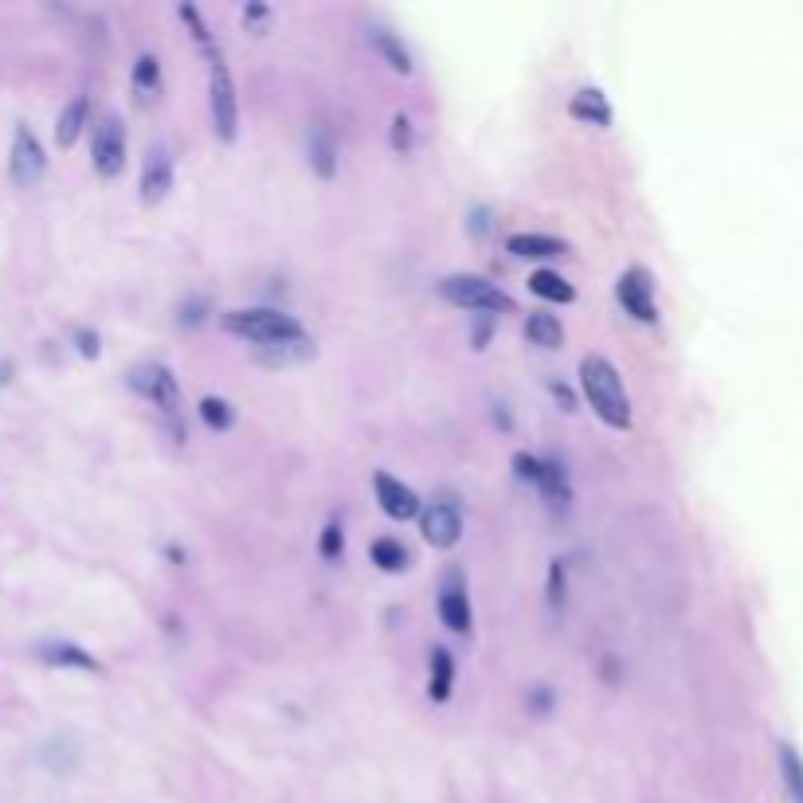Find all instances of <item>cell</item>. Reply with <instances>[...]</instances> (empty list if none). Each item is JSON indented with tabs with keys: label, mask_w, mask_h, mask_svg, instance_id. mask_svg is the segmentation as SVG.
I'll use <instances>...</instances> for the list:
<instances>
[{
	"label": "cell",
	"mask_w": 803,
	"mask_h": 803,
	"mask_svg": "<svg viewBox=\"0 0 803 803\" xmlns=\"http://www.w3.org/2000/svg\"><path fill=\"white\" fill-rule=\"evenodd\" d=\"M580 388H584V400L592 404V412L615 431H627L631 427V396L623 388V377L608 357L600 353H588L580 361Z\"/></svg>",
	"instance_id": "1"
},
{
	"label": "cell",
	"mask_w": 803,
	"mask_h": 803,
	"mask_svg": "<svg viewBox=\"0 0 803 803\" xmlns=\"http://www.w3.org/2000/svg\"><path fill=\"white\" fill-rule=\"evenodd\" d=\"M220 326L243 337V341H255V345H275V341H290V337H302V326L283 314V310H271V306H251V310H224L220 314Z\"/></svg>",
	"instance_id": "2"
},
{
	"label": "cell",
	"mask_w": 803,
	"mask_h": 803,
	"mask_svg": "<svg viewBox=\"0 0 803 803\" xmlns=\"http://www.w3.org/2000/svg\"><path fill=\"white\" fill-rule=\"evenodd\" d=\"M439 294H443L451 306L471 310V314H490V318L514 314V298L498 283L482 279V275H447V279L439 283Z\"/></svg>",
	"instance_id": "3"
},
{
	"label": "cell",
	"mask_w": 803,
	"mask_h": 803,
	"mask_svg": "<svg viewBox=\"0 0 803 803\" xmlns=\"http://www.w3.org/2000/svg\"><path fill=\"white\" fill-rule=\"evenodd\" d=\"M208 114H212V134L224 145H232L239 138V98L232 71L224 59L208 63Z\"/></svg>",
	"instance_id": "4"
},
{
	"label": "cell",
	"mask_w": 803,
	"mask_h": 803,
	"mask_svg": "<svg viewBox=\"0 0 803 803\" xmlns=\"http://www.w3.org/2000/svg\"><path fill=\"white\" fill-rule=\"evenodd\" d=\"M130 388L149 400L153 408H161L165 416H177V408H181V384L173 377V369L169 365H161V361H142V365H134L130 369Z\"/></svg>",
	"instance_id": "5"
},
{
	"label": "cell",
	"mask_w": 803,
	"mask_h": 803,
	"mask_svg": "<svg viewBox=\"0 0 803 803\" xmlns=\"http://www.w3.org/2000/svg\"><path fill=\"white\" fill-rule=\"evenodd\" d=\"M615 298L623 306V314H631L635 322L643 326H655L659 322V306H655V279L647 267H627L615 283Z\"/></svg>",
	"instance_id": "6"
},
{
	"label": "cell",
	"mask_w": 803,
	"mask_h": 803,
	"mask_svg": "<svg viewBox=\"0 0 803 803\" xmlns=\"http://www.w3.org/2000/svg\"><path fill=\"white\" fill-rule=\"evenodd\" d=\"M8 173H12V181H16L20 189H36V185L44 181V173H48V153H44V145L36 142V134H32L24 122H20L16 134H12Z\"/></svg>",
	"instance_id": "7"
},
{
	"label": "cell",
	"mask_w": 803,
	"mask_h": 803,
	"mask_svg": "<svg viewBox=\"0 0 803 803\" xmlns=\"http://www.w3.org/2000/svg\"><path fill=\"white\" fill-rule=\"evenodd\" d=\"M91 161H95L98 177H118L126 169V130L114 114H106L95 126V138H91Z\"/></svg>",
	"instance_id": "8"
},
{
	"label": "cell",
	"mask_w": 803,
	"mask_h": 803,
	"mask_svg": "<svg viewBox=\"0 0 803 803\" xmlns=\"http://www.w3.org/2000/svg\"><path fill=\"white\" fill-rule=\"evenodd\" d=\"M439 619L443 627H451L455 635H471L474 627V612H471V596H467V584L459 572H447L443 588H439Z\"/></svg>",
	"instance_id": "9"
},
{
	"label": "cell",
	"mask_w": 803,
	"mask_h": 803,
	"mask_svg": "<svg viewBox=\"0 0 803 803\" xmlns=\"http://www.w3.org/2000/svg\"><path fill=\"white\" fill-rule=\"evenodd\" d=\"M420 529H424V541L435 545V549H455L459 537H463V514L455 502H431L420 518Z\"/></svg>",
	"instance_id": "10"
},
{
	"label": "cell",
	"mask_w": 803,
	"mask_h": 803,
	"mask_svg": "<svg viewBox=\"0 0 803 803\" xmlns=\"http://www.w3.org/2000/svg\"><path fill=\"white\" fill-rule=\"evenodd\" d=\"M373 490H377L380 510L392 521H412L420 514V494H416L412 486H404L400 478H392L388 471L373 474Z\"/></svg>",
	"instance_id": "11"
},
{
	"label": "cell",
	"mask_w": 803,
	"mask_h": 803,
	"mask_svg": "<svg viewBox=\"0 0 803 803\" xmlns=\"http://www.w3.org/2000/svg\"><path fill=\"white\" fill-rule=\"evenodd\" d=\"M169 189H173V153H169V145H149L142 161V200L161 204Z\"/></svg>",
	"instance_id": "12"
},
{
	"label": "cell",
	"mask_w": 803,
	"mask_h": 803,
	"mask_svg": "<svg viewBox=\"0 0 803 803\" xmlns=\"http://www.w3.org/2000/svg\"><path fill=\"white\" fill-rule=\"evenodd\" d=\"M568 114L576 118V122H584V126H612V106H608V98L604 91H596V87H584V91H576L572 102H568Z\"/></svg>",
	"instance_id": "13"
},
{
	"label": "cell",
	"mask_w": 803,
	"mask_h": 803,
	"mask_svg": "<svg viewBox=\"0 0 803 803\" xmlns=\"http://www.w3.org/2000/svg\"><path fill=\"white\" fill-rule=\"evenodd\" d=\"M130 87H134V102L138 106H153L161 98V59L142 51L138 63H134V75H130Z\"/></svg>",
	"instance_id": "14"
},
{
	"label": "cell",
	"mask_w": 803,
	"mask_h": 803,
	"mask_svg": "<svg viewBox=\"0 0 803 803\" xmlns=\"http://www.w3.org/2000/svg\"><path fill=\"white\" fill-rule=\"evenodd\" d=\"M506 251L518 259H553V255H565L568 243L557 236H541V232H518L506 239Z\"/></svg>",
	"instance_id": "15"
},
{
	"label": "cell",
	"mask_w": 803,
	"mask_h": 803,
	"mask_svg": "<svg viewBox=\"0 0 803 803\" xmlns=\"http://www.w3.org/2000/svg\"><path fill=\"white\" fill-rule=\"evenodd\" d=\"M87 118H91V98L75 95L71 102H67V106H63L59 122H55V142H59V149H71V145L79 142V134H83Z\"/></svg>",
	"instance_id": "16"
},
{
	"label": "cell",
	"mask_w": 803,
	"mask_h": 803,
	"mask_svg": "<svg viewBox=\"0 0 803 803\" xmlns=\"http://www.w3.org/2000/svg\"><path fill=\"white\" fill-rule=\"evenodd\" d=\"M369 40H373V48L384 55V63H388L392 71H400V75H412V71H416L412 51H408V44H404L396 32H388V28H373Z\"/></svg>",
	"instance_id": "17"
},
{
	"label": "cell",
	"mask_w": 803,
	"mask_h": 803,
	"mask_svg": "<svg viewBox=\"0 0 803 803\" xmlns=\"http://www.w3.org/2000/svg\"><path fill=\"white\" fill-rule=\"evenodd\" d=\"M310 169L322 181L337 177V142H333V134L326 126H314V134H310Z\"/></svg>",
	"instance_id": "18"
},
{
	"label": "cell",
	"mask_w": 803,
	"mask_h": 803,
	"mask_svg": "<svg viewBox=\"0 0 803 803\" xmlns=\"http://www.w3.org/2000/svg\"><path fill=\"white\" fill-rule=\"evenodd\" d=\"M451 682H455V659L447 647L431 651V678H427V698L431 702H447L451 698Z\"/></svg>",
	"instance_id": "19"
},
{
	"label": "cell",
	"mask_w": 803,
	"mask_h": 803,
	"mask_svg": "<svg viewBox=\"0 0 803 803\" xmlns=\"http://www.w3.org/2000/svg\"><path fill=\"white\" fill-rule=\"evenodd\" d=\"M776 764H780V780H784V792L792 803H803V756L796 745H780L776 749Z\"/></svg>",
	"instance_id": "20"
},
{
	"label": "cell",
	"mask_w": 803,
	"mask_h": 803,
	"mask_svg": "<svg viewBox=\"0 0 803 803\" xmlns=\"http://www.w3.org/2000/svg\"><path fill=\"white\" fill-rule=\"evenodd\" d=\"M306 357H314V341L306 333L290 337V341H275V345H259L263 365H290V361H306Z\"/></svg>",
	"instance_id": "21"
},
{
	"label": "cell",
	"mask_w": 803,
	"mask_h": 803,
	"mask_svg": "<svg viewBox=\"0 0 803 803\" xmlns=\"http://www.w3.org/2000/svg\"><path fill=\"white\" fill-rule=\"evenodd\" d=\"M529 290L537 294V298H545V302H557V306H568V302H576V286L561 279L557 271H533L529 275Z\"/></svg>",
	"instance_id": "22"
},
{
	"label": "cell",
	"mask_w": 803,
	"mask_h": 803,
	"mask_svg": "<svg viewBox=\"0 0 803 803\" xmlns=\"http://www.w3.org/2000/svg\"><path fill=\"white\" fill-rule=\"evenodd\" d=\"M40 659L48 666H79V670H98V659L75 643H40Z\"/></svg>",
	"instance_id": "23"
},
{
	"label": "cell",
	"mask_w": 803,
	"mask_h": 803,
	"mask_svg": "<svg viewBox=\"0 0 803 803\" xmlns=\"http://www.w3.org/2000/svg\"><path fill=\"white\" fill-rule=\"evenodd\" d=\"M525 337H529V345H537V349H561L565 330H561V322H557L553 314H529Z\"/></svg>",
	"instance_id": "24"
},
{
	"label": "cell",
	"mask_w": 803,
	"mask_h": 803,
	"mask_svg": "<svg viewBox=\"0 0 803 803\" xmlns=\"http://www.w3.org/2000/svg\"><path fill=\"white\" fill-rule=\"evenodd\" d=\"M537 490H541L549 502L565 506L568 498H572V486H568L565 467H561V463H553V459H545V463H541V482H537Z\"/></svg>",
	"instance_id": "25"
},
{
	"label": "cell",
	"mask_w": 803,
	"mask_h": 803,
	"mask_svg": "<svg viewBox=\"0 0 803 803\" xmlns=\"http://www.w3.org/2000/svg\"><path fill=\"white\" fill-rule=\"evenodd\" d=\"M369 557H373V565L380 572H404L408 568V549L400 545V541H392V537H380L369 545Z\"/></svg>",
	"instance_id": "26"
},
{
	"label": "cell",
	"mask_w": 803,
	"mask_h": 803,
	"mask_svg": "<svg viewBox=\"0 0 803 803\" xmlns=\"http://www.w3.org/2000/svg\"><path fill=\"white\" fill-rule=\"evenodd\" d=\"M200 420H204V427H212V431H232L236 427V408L224 396H204L200 400Z\"/></svg>",
	"instance_id": "27"
},
{
	"label": "cell",
	"mask_w": 803,
	"mask_h": 803,
	"mask_svg": "<svg viewBox=\"0 0 803 803\" xmlns=\"http://www.w3.org/2000/svg\"><path fill=\"white\" fill-rule=\"evenodd\" d=\"M177 16H181V20H185V24L192 28V40H196V48L208 55V63H216V59H220V48L212 44V36H208V28H204L200 12H196L192 4H181V8H177Z\"/></svg>",
	"instance_id": "28"
},
{
	"label": "cell",
	"mask_w": 803,
	"mask_h": 803,
	"mask_svg": "<svg viewBox=\"0 0 803 803\" xmlns=\"http://www.w3.org/2000/svg\"><path fill=\"white\" fill-rule=\"evenodd\" d=\"M388 145H392V153H400V157H408V153L416 149V126H412V118H408V114H396V118H392Z\"/></svg>",
	"instance_id": "29"
},
{
	"label": "cell",
	"mask_w": 803,
	"mask_h": 803,
	"mask_svg": "<svg viewBox=\"0 0 803 803\" xmlns=\"http://www.w3.org/2000/svg\"><path fill=\"white\" fill-rule=\"evenodd\" d=\"M318 553H322V561H337L345 553V529H341V521H326V529L318 537Z\"/></svg>",
	"instance_id": "30"
},
{
	"label": "cell",
	"mask_w": 803,
	"mask_h": 803,
	"mask_svg": "<svg viewBox=\"0 0 803 803\" xmlns=\"http://www.w3.org/2000/svg\"><path fill=\"white\" fill-rule=\"evenodd\" d=\"M239 20H243V28L247 32H255V36H263L267 28H271V8L263 4V0H251L243 12H239Z\"/></svg>",
	"instance_id": "31"
},
{
	"label": "cell",
	"mask_w": 803,
	"mask_h": 803,
	"mask_svg": "<svg viewBox=\"0 0 803 803\" xmlns=\"http://www.w3.org/2000/svg\"><path fill=\"white\" fill-rule=\"evenodd\" d=\"M541 463H545V459H537V455H529V451H518V455H514V474H518L521 482H533V486H537V482H541Z\"/></svg>",
	"instance_id": "32"
},
{
	"label": "cell",
	"mask_w": 803,
	"mask_h": 803,
	"mask_svg": "<svg viewBox=\"0 0 803 803\" xmlns=\"http://www.w3.org/2000/svg\"><path fill=\"white\" fill-rule=\"evenodd\" d=\"M208 318V298H200V294H192V298H185L181 302V326H200Z\"/></svg>",
	"instance_id": "33"
},
{
	"label": "cell",
	"mask_w": 803,
	"mask_h": 803,
	"mask_svg": "<svg viewBox=\"0 0 803 803\" xmlns=\"http://www.w3.org/2000/svg\"><path fill=\"white\" fill-rule=\"evenodd\" d=\"M565 561H553V565H549V604H553V608H561V604H565Z\"/></svg>",
	"instance_id": "34"
},
{
	"label": "cell",
	"mask_w": 803,
	"mask_h": 803,
	"mask_svg": "<svg viewBox=\"0 0 803 803\" xmlns=\"http://www.w3.org/2000/svg\"><path fill=\"white\" fill-rule=\"evenodd\" d=\"M75 341H79V353H83V357H91V361H95L98 353H102V341H98L95 330H75Z\"/></svg>",
	"instance_id": "35"
},
{
	"label": "cell",
	"mask_w": 803,
	"mask_h": 803,
	"mask_svg": "<svg viewBox=\"0 0 803 803\" xmlns=\"http://www.w3.org/2000/svg\"><path fill=\"white\" fill-rule=\"evenodd\" d=\"M490 330H494V318H490V314H478V322H474V349H478V353L486 349Z\"/></svg>",
	"instance_id": "36"
},
{
	"label": "cell",
	"mask_w": 803,
	"mask_h": 803,
	"mask_svg": "<svg viewBox=\"0 0 803 803\" xmlns=\"http://www.w3.org/2000/svg\"><path fill=\"white\" fill-rule=\"evenodd\" d=\"M549 392L557 396V404H565V412H576V396L568 392L565 384H557V380H549Z\"/></svg>",
	"instance_id": "37"
},
{
	"label": "cell",
	"mask_w": 803,
	"mask_h": 803,
	"mask_svg": "<svg viewBox=\"0 0 803 803\" xmlns=\"http://www.w3.org/2000/svg\"><path fill=\"white\" fill-rule=\"evenodd\" d=\"M553 702V690L549 686H533V709H549Z\"/></svg>",
	"instance_id": "38"
},
{
	"label": "cell",
	"mask_w": 803,
	"mask_h": 803,
	"mask_svg": "<svg viewBox=\"0 0 803 803\" xmlns=\"http://www.w3.org/2000/svg\"><path fill=\"white\" fill-rule=\"evenodd\" d=\"M471 232H474V236H482V232H486V212H482V208H478V212H474V220H471Z\"/></svg>",
	"instance_id": "39"
}]
</instances>
